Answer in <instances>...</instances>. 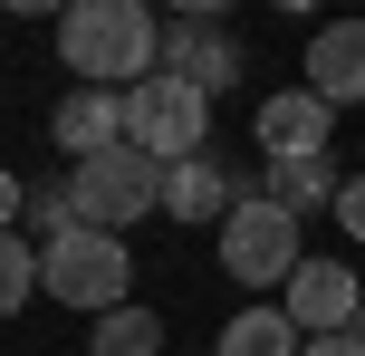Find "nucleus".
<instances>
[{
  "mask_svg": "<svg viewBox=\"0 0 365 356\" xmlns=\"http://www.w3.org/2000/svg\"><path fill=\"white\" fill-rule=\"evenodd\" d=\"M154 49H164V29H154L145 0H68V10H58V58H68V77L96 87V96L145 87Z\"/></svg>",
  "mask_w": 365,
  "mask_h": 356,
  "instance_id": "nucleus-1",
  "label": "nucleus"
},
{
  "mask_svg": "<svg viewBox=\"0 0 365 356\" xmlns=\"http://www.w3.org/2000/svg\"><path fill=\"white\" fill-rule=\"evenodd\" d=\"M58 183H68L77 231H115V241H125L135 222H154V212H164V164H154V154H135V145L87 154V164H68Z\"/></svg>",
  "mask_w": 365,
  "mask_h": 356,
  "instance_id": "nucleus-2",
  "label": "nucleus"
},
{
  "mask_svg": "<svg viewBox=\"0 0 365 356\" xmlns=\"http://www.w3.org/2000/svg\"><path fill=\"white\" fill-rule=\"evenodd\" d=\"M38 289H48L58 308H125L135 299V250L115 241V231H58L48 250H38Z\"/></svg>",
  "mask_w": 365,
  "mask_h": 356,
  "instance_id": "nucleus-3",
  "label": "nucleus"
},
{
  "mask_svg": "<svg viewBox=\"0 0 365 356\" xmlns=\"http://www.w3.org/2000/svg\"><path fill=\"white\" fill-rule=\"evenodd\" d=\"M202 135H212V96H192L182 77L154 68L145 87H125V145H135V154H154L164 173H173V164H192Z\"/></svg>",
  "mask_w": 365,
  "mask_h": 356,
  "instance_id": "nucleus-4",
  "label": "nucleus"
},
{
  "mask_svg": "<svg viewBox=\"0 0 365 356\" xmlns=\"http://www.w3.org/2000/svg\"><path fill=\"white\" fill-rule=\"evenodd\" d=\"M308 260V241H298V222L279 203H231V222H221V270H231V289H279L289 270Z\"/></svg>",
  "mask_w": 365,
  "mask_h": 356,
  "instance_id": "nucleus-5",
  "label": "nucleus"
},
{
  "mask_svg": "<svg viewBox=\"0 0 365 356\" xmlns=\"http://www.w3.org/2000/svg\"><path fill=\"white\" fill-rule=\"evenodd\" d=\"M279 318L298 327V337H356V318H365V280L346 260H298L289 280H279Z\"/></svg>",
  "mask_w": 365,
  "mask_h": 356,
  "instance_id": "nucleus-6",
  "label": "nucleus"
},
{
  "mask_svg": "<svg viewBox=\"0 0 365 356\" xmlns=\"http://www.w3.org/2000/svg\"><path fill=\"white\" fill-rule=\"evenodd\" d=\"M154 68L182 77L192 96H221V87L240 77V39L221 29V19H202V10H192V19H164V49H154Z\"/></svg>",
  "mask_w": 365,
  "mask_h": 356,
  "instance_id": "nucleus-7",
  "label": "nucleus"
},
{
  "mask_svg": "<svg viewBox=\"0 0 365 356\" xmlns=\"http://www.w3.org/2000/svg\"><path fill=\"white\" fill-rule=\"evenodd\" d=\"M298 87L327 96V106H365V19H327L308 39V77Z\"/></svg>",
  "mask_w": 365,
  "mask_h": 356,
  "instance_id": "nucleus-8",
  "label": "nucleus"
},
{
  "mask_svg": "<svg viewBox=\"0 0 365 356\" xmlns=\"http://www.w3.org/2000/svg\"><path fill=\"white\" fill-rule=\"evenodd\" d=\"M231 203H250V183L221 173L212 154H192V164L164 173V212H173V222H192V231H221V222H231Z\"/></svg>",
  "mask_w": 365,
  "mask_h": 356,
  "instance_id": "nucleus-9",
  "label": "nucleus"
},
{
  "mask_svg": "<svg viewBox=\"0 0 365 356\" xmlns=\"http://www.w3.org/2000/svg\"><path fill=\"white\" fill-rule=\"evenodd\" d=\"M327 126H336V106L327 96H308V87H279V96H259V154H327Z\"/></svg>",
  "mask_w": 365,
  "mask_h": 356,
  "instance_id": "nucleus-10",
  "label": "nucleus"
},
{
  "mask_svg": "<svg viewBox=\"0 0 365 356\" xmlns=\"http://www.w3.org/2000/svg\"><path fill=\"white\" fill-rule=\"evenodd\" d=\"M48 135H58V154H68V164H87V154L125 145V96L68 87V96H58V116H48Z\"/></svg>",
  "mask_w": 365,
  "mask_h": 356,
  "instance_id": "nucleus-11",
  "label": "nucleus"
},
{
  "mask_svg": "<svg viewBox=\"0 0 365 356\" xmlns=\"http://www.w3.org/2000/svg\"><path fill=\"white\" fill-rule=\"evenodd\" d=\"M336 183H346V173H336L327 154H279V164H269V183H259V203H279L289 222H308L317 203H336Z\"/></svg>",
  "mask_w": 365,
  "mask_h": 356,
  "instance_id": "nucleus-12",
  "label": "nucleus"
},
{
  "mask_svg": "<svg viewBox=\"0 0 365 356\" xmlns=\"http://www.w3.org/2000/svg\"><path fill=\"white\" fill-rule=\"evenodd\" d=\"M87 356H164V308H106L87 327Z\"/></svg>",
  "mask_w": 365,
  "mask_h": 356,
  "instance_id": "nucleus-13",
  "label": "nucleus"
},
{
  "mask_svg": "<svg viewBox=\"0 0 365 356\" xmlns=\"http://www.w3.org/2000/svg\"><path fill=\"white\" fill-rule=\"evenodd\" d=\"M212 356H298V327L279 318V308H240V318L212 337Z\"/></svg>",
  "mask_w": 365,
  "mask_h": 356,
  "instance_id": "nucleus-14",
  "label": "nucleus"
},
{
  "mask_svg": "<svg viewBox=\"0 0 365 356\" xmlns=\"http://www.w3.org/2000/svg\"><path fill=\"white\" fill-rule=\"evenodd\" d=\"M29 299H38V250L29 231H0V318H19Z\"/></svg>",
  "mask_w": 365,
  "mask_h": 356,
  "instance_id": "nucleus-15",
  "label": "nucleus"
},
{
  "mask_svg": "<svg viewBox=\"0 0 365 356\" xmlns=\"http://www.w3.org/2000/svg\"><path fill=\"white\" fill-rule=\"evenodd\" d=\"M29 222L48 231V241H58V231H77V212H68V183H38V193H29Z\"/></svg>",
  "mask_w": 365,
  "mask_h": 356,
  "instance_id": "nucleus-16",
  "label": "nucleus"
},
{
  "mask_svg": "<svg viewBox=\"0 0 365 356\" xmlns=\"http://www.w3.org/2000/svg\"><path fill=\"white\" fill-rule=\"evenodd\" d=\"M336 231H346V241H365V173H346V183H336Z\"/></svg>",
  "mask_w": 365,
  "mask_h": 356,
  "instance_id": "nucleus-17",
  "label": "nucleus"
},
{
  "mask_svg": "<svg viewBox=\"0 0 365 356\" xmlns=\"http://www.w3.org/2000/svg\"><path fill=\"white\" fill-rule=\"evenodd\" d=\"M19 212H29V183H19V173L0 164V231H19Z\"/></svg>",
  "mask_w": 365,
  "mask_h": 356,
  "instance_id": "nucleus-18",
  "label": "nucleus"
},
{
  "mask_svg": "<svg viewBox=\"0 0 365 356\" xmlns=\"http://www.w3.org/2000/svg\"><path fill=\"white\" fill-rule=\"evenodd\" d=\"M298 356H365V337H298Z\"/></svg>",
  "mask_w": 365,
  "mask_h": 356,
  "instance_id": "nucleus-19",
  "label": "nucleus"
}]
</instances>
